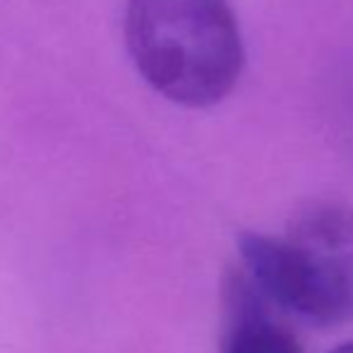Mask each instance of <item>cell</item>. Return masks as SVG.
Returning a JSON list of instances; mask_svg holds the SVG:
<instances>
[{
    "label": "cell",
    "mask_w": 353,
    "mask_h": 353,
    "mask_svg": "<svg viewBox=\"0 0 353 353\" xmlns=\"http://www.w3.org/2000/svg\"><path fill=\"white\" fill-rule=\"evenodd\" d=\"M245 276L276 307L317 327L353 322V212L325 205L281 236L243 233Z\"/></svg>",
    "instance_id": "cell-2"
},
{
    "label": "cell",
    "mask_w": 353,
    "mask_h": 353,
    "mask_svg": "<svg viewBox=\"0 0 353 353\" xmlns=\"http://www.w3.org/2000/svg\"><path fill=\"white\" fill-rule=\"evenodd\" d=\"M221 353H305L293 332L270 315L245 272L231 281Z\"/></svg>",
    "instance_id": "cell-3"
},
{
    "label": "cell",
    "mask_w": 353,
    "mask_h": 353,
    "mask_svg": "<svg viewBox=\"0 0 353 353\" xmlns=\"http://www.w3.org/2000/svg\"><path fill=\"white\" fill-rule=\"evenodd\" d=\"M330 353H353V341H349V344H339L336 349H332Z\"/></svg>",
    "instance_id": "cell-4"
},
{
    "label": "cell",
    "mask_w": 353,
    "mask_h": 353,
    "mask_svg": "<svg viewBox=\"0 0 353 353\" xmlns=\"http://www.w3.org/2000/svg\"><path fill=\"white\" fill-rule=\"evenodd\" d=\"M125 43L144 82L178 106H214L243 70L228 0H128Z\"/></svg>",
    "instance_id": "cell-1"
}]
</instances>
